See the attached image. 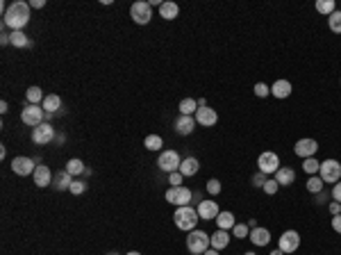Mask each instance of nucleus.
Instances as JSON below:
<instances>
[{
  "mask_svg": "<svg viewBox=\"0 0 341 255\" xmlns=\"http://www.w3.org/2000/svg\"><path fill=\"white\" fill-rule=\"evenodd\" d=\"M7 107H9V105H7L5 100H2V103H0V112H2V114H5V112H7Z\"/></svg>",
  "mask_w": 341,
  "mask_h": 255,
  "instance_id": "603ef678",
  "label": "nucleus"
},
{
  "mask_svg": "<svg viewBox=\"0 0 341 255\" xmlns=\"http://www.w3.org/2000/svg\"><path fill=\"white\" fill-rule=\"evenodd\" d=\"M244 255H257V253H253V251H248V253H244Z\"/></svg>",
  "mask_w": 341,
  "mask_h": 255,
  "instance_id": "6e6d98bb",
  "label": "nucleus"
},
{
  "mask_svg": "<svg viewBox=\"0 0 341 255\" xmlns=\"http://www.w3.org/2000/svg\"><path fill=\"white\" fill-rule=\"evenodd\" d=\"M271 93L275 98H289L291 96V82L289 80H275L271 87Z\"/></svg>",
  "mask_w": 341,
  "mask_h": 255,
  "instance_id": "5701e85b",
  "label": "nucleus"
},
{
  "mask_svg": "<svg viewBox=\"0 0 341 255\" xmlns=\"http://www.w3.org/2000/svg\"><path fill=\"white\" fill-rule=\"evenodd\" d=\"M130 16H132V21L137 23V25H148L150 18H153V7H150V2H146V0H139V2H134V5L130 7Z\"/></svg>",
  "mask_w": 341,
  "mask_h": 255,
  "instance_id": "20e7f679",
  "label": "nucleus"
},
{
  "mask_svg": "<svg viewBox=\"0 0 341 255\" xmlns=\"http://www.w3.org/2000/svg\"><path fill=\"white\" fill-rule=\"evenodd\" d=\"M144 146L148 148V151H160V148L164 146V141H162L160 135H148L146 137V141H144Z\"/></svg>",
  "mask_w": 341,
  "mask_h": 255,
  "instance_id": "473e14b6",
  "label": "nucleus"
},
{
  "mask_svg": "<svg viewBox=\"0 0 341 255\" xmlns=\"http://www.w3.org/2000/svg\"><path fill=\"white\" fill-rule=\"evenodd\" d=\"M332 198H335L337 203H341V182H337V185L332 187Z\"/></svg>",
  "mask_w": 341,
  "mask_h": 255,
  "instance_id": "37998d69",
  "label": "nucleus"
},
{
  "mask_svg": "<svg viewBox=\"0 0 341 255\" xmlns=\"http://www.w3.org/2000/svg\"><path fill=\"white\" fill-rule=\"evenodd\" d=\"M319 151V144H316V139H298L296 141V146H293V153L298 155V158L307 160V158H314V153Z\"/></svg>",
  "mask_w": 341,
  "mask_h": 255,
  "instance_id": "f8f14e48",
  "label": "nucleus"
},
{
  "mask_svg": "<svg viewBox=\"0 0 341 255\" xmlns=\"http://www.w3.org/2000/svg\"><path fill=\"white\" fill-rule=\"evenodd\" d=\"M209 244H212V249H216V251H223L225 246L230 244V235H228V230H216L214 235H209Z\"/></svg>",
  "mask_w": 341,
  "mask_h": 255,
  "instance_id": "412c9836",
  "label": "nucleus"
},
{
  "mask_svg": "<svg viewBox=\"0 0 341 255\" xmlns=\"http://www.w3.org/2000/svg\"><path fill=\"white\" fill-rule=\"evenodd\" d=\"M323 180L316 178V175H312V178L307 180V191H312V194H319V191H323Z\"/></svg>",
  "mask_w": 341,
  "mask_h": 255,
  "instance_id": "f704fd0d",
  "label": "nucleus"
},
{
  "mask_svg": "<svg viewBox=\"0 0 341 255\" xmlns=\"http://www.w3.org/2000/svg\"><path fill=\"white\" fill-rule=\"evenodd\" d=\"M316 196V203H319V205H321V203H325V198H328V196H325V191H319V194H314Z\"/></svg>",
  "mask_w": 341,
  "mask_h": 255,
  "instance_id": "de8ad7c7",
  "label": "nucleus"
},
{
  "mask_svg": "<svg viewBox=\"0 0 341 255\" xmlns=\"http://www.w3.org/2000/svg\"><path fill=\"white\" fill-rule=\"evenodd\" d=\"M9 44L14 46V48H30L32 41H30V37H27L23 30H14V32L9 34Z\"/></svg>",
  "mask_w": 341,
  "mask_h": 255,
  "instance_id": "4be33fe9",
  "label": "nucleus"
},
{
  "mask_svg": "<svg viewBox=\"0 0 341 255\" xmlns=\"http://www.w3.org/2000/svg\"><path fill=\"white\" fill-rule=\"evenodd\" d=\"M43 5H46V0H30V7H34V9H41Z\"/></svg>",
  "mask_w": 341,
  "mask_h": 255,
  "instance_id": "49530a36",
  "label": "nucleus"
},
{
  "mask_svg": "<svg viewBox=\"0 0 341 255\" xmlns=\"http://www.w3.org/2000/svg\"><path fill=\"white\" fill-rule=\"evenodd\" d=\"M25 98H27V103L30 105H37V103H43V98L46 96H43V91L39 87H30L25 91Z\"/></svg>",
  "mask_w": 341,
  "mask_h": 255,
  "instance_id": "c756f323",
  "label": "nucleus"
},
{
  "mask_svg": "<svg viewBox=\"0 0 341 255\" xmlns=\"http://www.w3.org/2000/svg\"><path fill=\"white\" fill-rule=\"evenodd\" d=\"M198 169H200L198 160L196 158H187V160H182V164H180V173L184 175V178H189V175L198 173Z\"/></svg>",
  "mask_w": 341,
  "mask_h": 255,
  "instance_id": "393cba45",
  "label": "nucleus"
},
{
  "mask_svg": "<svg viewBox=\"0 0 341 255\" xmlns=\"http://www.w3.org/2000/svg\"><path fill=\"white\" fill-rule=\"evenodd\" d=\"M0 44H2V46L9 44V34H2V39H0Z\"/></svg>",
  "mask_w": 341,
  "mask_h": 255,
  "instance_id": "8fccbe9b",
  "label": "nucleus"
},
{
  "mask_svg": "<svg viewBox=\"0 0 341 255\" xmlns=\"http://www.w3.org/2000/svg\"><path fill=\"white\" fill-rule=\"evenodd\" d=\"M11 171H14V173L16 175H23V178H25V175H30V173H34V171H37V167H34V162L30 158H14L11 160Z\"/></svg>",
  "mask_w": 341,
  "mask_h": 255,
  "instance_id": "2eb2a0df",
  "label": "nucleus"
},
{
  "mask_svg": "<svg viewBox=\"0 0 341 255\" xmlns=\"http://www.w3.org/2000/svg\"><path fill=\"white\" fill-rule=\"evenodd\" d=\"M2 23L7 27H11V32L14 30H23V27L30 23V2H23V0H16V2H11L7 7V11L2 14Z\"/></svg>",
  "mask_w": 341,
  "mask_h": 255,
  "instance_id": "f257e3e1",
  "label": "nucleus"
},
{
  "mask_svg": "<svg viewBox=\"0 0 341 255\" xmlns=\"http://www.w3.org/2000/svg\"><path fill=\"white\" fill-rule=\"evenodd\" d=\"M248 237H251V242L255 246H268V242H271V233H268V228H259V226L253 228Z\"/></svg>",
  "mask_w": 341,
  "mask_h": 255,
  "instance_id": "aec40b11",
  "label": "nucleus"
},
{
  "mask_svg": "<svg viewBox=\"0 0 341 255\" xmlns=\"http://www.w3.org/2000/svg\"><path fill=\"white\" fill-rule=\"evenodd\" d=\"M43 116H46V112H43V107H39V105H25L21 112V121L25 125H30V128H37V125L43 123Z\"/></svg>",
  "mask_w": 341,
  "mask_h": 255,
  "instance_id": "6e6552de",
  "label": "nucleus"
},
{
  "mask_svg": "<svg viewBox=\"0 0 341 255\" xmlns=\"http://www.w3.org/2000/svg\"><path fill=\"white\" fill-rule=\"evenodd\" d=\"M271 255H284V253H282V251H280V249H275V251H273Z\"/></svg>",
  "mask_w": 341,
  "mask_h": 255,
  "instance_id": "864d4df0",
  "label": "nucleus"
},
{
  "mask_svg": "<svg viewBox=\"0 0 341 255\" xmlns=\"http://www.w3.org/2000/svg\"><path fill=\"white\" fill-rule=\"evenodd\" d=\"M298 246H300V235L296 233V230H284L282 237H280V246H277V249L287 255V253L298 251Z\"/></svg>",
  "mask_w": 341,
  "mask_h": 255,
  "instance_id": "9b49d317",
  "label": "nucleus"
},
{
  "mask_svg": "<svg viewBox=\"0 0 341 255\" xmlns=\"http://www.w3.org/2000/svg\"><path fill=\"white\" fill-rule=\"evenodd\" d=\"M214 221H216V226H219L221 230L235 228V214H232V212H219V217L214 219Z\"/></svg>",
  "mask_w": 341,
  "mask_h": 255,
  "instance_id": "bb28decb",
  "label": "nucleus"
},
{
  "mask_svg": "<svg viewBox=\"0 0 341 255\" xmlns=\"http://www.w3.org/2000/svg\"><path fill=\"white\" fill-rule=\"evenodd\" d=\"M332 228H335L337 233L341 235V214H337V217H332Z\"/></svg>",
  "mask_w": 341,
  "mask_h": 255,
  "instance_id": "a18cd8bd",
  "label": "nucleus"
},
{
  "mask_svg": "<svg viewBox=\"0 0 341 255\" xmlns=\"http://www.w3.org/2000/svg\"><path fill=\"white\" fill-rule=\"evenodd\" d=\"M160 16L164 18V21H173V18L180 16V7H177V2H173V0H164L160 5Z\"/></svg>",
  "mask_w": 341,
  "mask_h": 255,
  "instance_id": "a211bd4d",
  "label": "nucleus"
},
{
  "mask_svg": "<svg viewBox=\"0 0 341 255\" xmlns=\"http://www.w3.org/2000/svg\"><path fill=\"white\" fill-rule=\"evenodd\" d=\"M109 255H118V253H109Z\"/></svg>",
  "mask_w": 341,
  "mask_h": 255,
  "instance_id": "4d7b16f0",
  "label": "nucleus"
},
{
  "mask_svg": "<svg viewBox=\"0 0 341 255\" xmlns=\"http://www.w3.org/2000/svg\"><path fill=\"white\" fill-rule=\"evenodd\" d=\"M53 178H55V175L50 173V169L46 167V164H39L37 171L32 173V180H34V185H37V187H48V185H53Z\"/></svg>",
  "mask_w": 341,
  "mask_h": 255,
  "instance_id": "dca6fc26",
  "label": "nucleus"
},
{
  "mask_svg": "<svg viewBox=\"0 0 341 255\" xmlns=\"http://www.w3.org/2000/svg\"><path fill=\"white\" fill-rule=\"evenodd\" d=\"M177 109H180V114L184 116H191L198 112V100L196 98H182L180 105H177Z\"/></svg>",
  "mask_w": 341,
  "mask_h": 255,
  "instance_id": "cd10ccee",
  "label": "nucleus"
},
{
  "mask_svg": "<svg viewBox=\"0 0 341 255\" xmlns=\"http://www.w3.org/2000/svg\"><path fill=\"white\" fill-rule=\"evenodd\" d=\"M66 171H69L71 175H82L86 171V167H85V162H82V160L73 158V160H69V162H66Z\"/></svg>",
  "mask_w": 341,
  "mask_h": 255,
  "instance_id": "c85d7f7f",
  "label": "nucleus"
},
{
  "mask_svg": "<svg viewBox=\"0 0 341 255\" xmlns=\"http://www.w3.org/2000/svg\"><path fill=\"white\" fill-rule=\"evenodd\" d=\"M303 169H305V173L314 175V173H319V169H321V162H316L314 158H307V160H303Z\"/></svg>",
  "mask_w": 341,
  "mask_h": 255,
  "instance_id": "72a5a7b5",
  "label": "nucleus"
},
{
  "mask_svg": "<svg viewBox=\"0 0 341 255\" xmlns=\"http://www.w3.org/2000/svg\"><path fill=\"white\" fill-rule=\"evenodd\" d=\"M257 167H259V171L264 175H275V171L280 169V158H277L275 153H261L259 158H257Z\"/></svg>",
  "mask_w": 341,
  "mask_h": 255,
  "instance_id": "1a4fd4ad",
  "label": "nucleus"
},
{
  "mask_svg": "<svg viewBox=\"0 0 341 255\" xmlns=\"http://www.w3.org/2000/svg\"><path fill=\"white\" fill-rule=\"evenodd\" d=\"M59 107H62V98H59L57 93H50V96L43 98V112H46V114H55Z\"/></svg>",
  "mask_w": 341,
  "mask_h": 255,
  "instance_id": "a878e982",
  "label": "nucleus"
},
{
  "mask_svg": "<svg viewBox=\"0 0 341 255\" xmlns=\"http://www.w3.org/2000/svg\"><path fill=\"white\" fill-rule=\"evenodd\" d=\"M128 255H141V253H139V251H130Z\"/></svg>",
  "mask_w": 341,
  "mask_h": 255,
  "instance_id": "5fc2aeb1",
  "label": "nucleus"
},
{
  "mask_svg": "<svg viewBox=\"0 0 341 255\" xmlns=\"http://www.w3.org/2000/svg\"><path fill=\"white\" fill-rule=\"evenodd\" d=\"M328 25H330V30L335 34H341V9L332 11L330 18H328Z\"/></svg>",
  "mask_w": 341,
  "mask_h": 255,
  "instance_id": "2f4dec72",
  "label": "nucleus"
},
{
  "mask_svg": "<svg viewBox=\"0 0 341 255\" xmlns=\"http://www.w3.org/2000/svg\"><path fill=\"white\" fill-rule=\"evenodd\" d=\"M275 180L280 187H289V185H293V180H296V171H293L291 167H280L275 171Z\"/></svg>",
  "mask_w": 341,
  "mask_h": 255,
  "instance_id": "6ab92c4d",
  "label": "nucleus"
},
{
  "mask_svg": "<svg viewBox=\"0 0 341 255\" xmlns=\"http://www.w3.org/2000/svg\"><path fill=\"white\" fill-rule=\"evenodd\" d=\"M198 217H200V221H214V219L219 217V205H216V201H200L198 203Z\"/></svg>",
  "mask_w": 341,
  "mask_h": 255,
  "instance_id": "4468645a",
  "label": "nucleus"
},
{
  "mask_svg": "<svg viewBox=\"0 0 341 255\" xmlns=\"http://www.w3.org/2000/svg\"><path fill=\"white\" fill-rule=\"evenodd\" d=\"M277 187H280V185H277V180H275V178H268L266 182H264V187H261V189L266 191L268 196H273V194L277 191Z\"/></svg>",
  "mask_w": 341,
  "mask_h": 255,
  "instance_id": "58836bf2",
  "label": "nucleus"
},
{
  "mask_svg": "<svg viewBox=\"0 0 341 255\" xmlns=\"http://www.w3.org/2000/svg\"><path fill=\"white\" fill-rule=\"evenodd\" d=\"M173 221H175L177 230L191 233V230H196V223L200 221V217H198V210H193L191 205H184V207H177V210H175Z\"/></svg>",
  "mask_w": 341,
  "mask_h": 255,
  "instance_id": "f03ea898",
  "label": "nucleus"
},
{
  "mask_svg": "<svg viewBox=\"0 0 341 255\" xmlns=\"http://www.w3.org/2000/svg\"><path fill=\"white\" fill-rule=\"evenodd\" d=\"M266 180H268V175H264L261 171H257V173L253 175V182H251V185L253 187H264V182H266Z\"/></svg>",
  "mask_w": 341,
  "mask_h": 255,
  "instance_id": "79ce46f5",
  "label": "nucleus"
},
{
  "mask_svg": "<svg viewBox=\"0 0 341 255\" xmlns=\"http://www.w3.org/2000/svg\"><path fill=\"white\" fill-rule=\"evenodd\" d=\"M321 180L323 182H332V185H337L341 180V164L337 162V160H325V162H321Z\"/></svg>",
  "mask_w": 341,
  "mask_h": 255,
  "instance_id": "39448f33",
  "label": "nucleus"
},
{
  "mask_svg": "<svg viewBox=\"0 0 341 255\" xmlns=\"http://www.w3.org/2000/svg\"><path fill=\"white\" fill-rule=\"evenodd\" d=\"M53 139H55V128L50 123L43 121L41 125L32 128V141L37 144V146H46V144H50Z\"/></svg>",
  "mask_w": 341,
  "mask_h": 255,
  "instance_id": "9d476101",
  "label": "nucleus"
},
{
  "mask_svg": "<svg viewBox=\"0 0 341 255\" xmlns=\"http://www.w3.org/2000/svg\"><path fill=\"white\" fill-rule=\"evenodd\" d=\"M330 214H332V217L341 214V203H337V201H332V203H330Z\"/></svg>",
  "mask_w": 341,
  "mask_h": 255,
  "instance_id": "c03bdc74",
  "label": "nucleus"
},
{
  "mask_svg": "<svg viewBox=\"0 0 341 255\" xmlns=\"http://www.w3.org/2000/svg\"><path fill=\"white\" fill-rule=\"evenodd\" d=\"M268 93H271V89L264 85V82H257L255 85V96H259V98H266Z\"/></svg>",
  "mask_w": 341,
  "mask_h": 255,
  "instance_id": "a19ab883",
  "label": "nucleus"
},
{
  "mask_svg": "<svg viewBox=\"0 0 341 255\" xmlns=\"http://www.w3.org/2000/svg\"><path fill=\"white\" fill-rule=\"evenodd\" d=\"M182 158L177 155V151H162L160 160H157V167L160 171H166V173H173V171H180Z\"/></svg>",
  "mask_w": 341,
  "mask_h": 255,
  "instance_id": "423d86ee",
  "label": "nucleus"
},
{
  "mask_svg": "<svg viewBox=\"0 0 341 255\" xmlns=\"http://www.w3.org/2000/svg\"><path fill=\"white\" fill-rule=\"evenodd\" d=\"M316 11H319V14H328V16H330L332 11H337V2H335V0H319V2H316Z\"/></svg>",
  "mask_w": 341,
  "mask_h": 255,
  "instance_id": "7c9ffc66",
  "label": "nucleus"
},
{
  "mask_svg": "<svg viewBox=\"0 0 341 255\" xmlns=\"http://www.w3.org/2000/svg\"><path fill=\"white\" fill-rule=\"evenodd\" d=\"M85 189H86V182H82V180H73L71 182V194H75V196H80V194H85Z\"/></svg>",
  "mask_w": 341,
  "mask_h": 255,
  "instance_id": "4c0bfd02",
  "label": "nucleus"
},
{
  "mask_svg": "<svg viewBox=\"0 0 341 255\" xmlns=\"http://www.w3.org/2000/svg\"><path fill=\"white\" fill-rule=\"evenodd\" d=\"M193 130H196V119H193V116L180 114V116L175 119V132H177V135L187 137V135H191Z\"/></svg>",
  "mask_w": 341,
  "mask_h": 255,
  "instance_id": "f3484780",
  "label": "nucleus"
},
{
  "mask_svg": "<svg viewBox=\"0 0 341 255\" xmlns=\"http://www.w3.org/2000/svg\"><path fill=\"white\" fill-rule=\"evenodd\" d=\"M205 189H207L212 196L221 194V180H216V178H209V180H207V185H205Z\"/></svg>",
  "mask_w": 341,
  "mask_h": 255,
  "instance_id": "e433bc0d",
  "label": "nucleus"
},
{
  "mask_svg": "<svg viewBox=\"0 0 341 255\" xmlns=\"http://www.w3.org/2000/svg\"><path fill=\"white\" fill-rule=\"evenodd\" d=\"M248 228H257V219H251V221H248Z\"/></svg>",
  "mask_w": 341,
  "mask_h": 255,
  "instance_id": "3c124183",
  "label": "nucleus"
},
{
  "mask_svg": "<svg viewBox=\"0 0 341 255\" xmlns=\"http://www.w3.org/2000/svg\"><path fill=\"white\" fill-rule=\"evenodd\" d=\"M232 235L237 239H246L251 235V228H248V223H235V228H232Z\"/></svg>",
  "mask_w": 341,
  "mask_h": 255,
  "instance_id": "c9c22d12",
  "label": "nucleus"
},
{
  "mask_svg": "<svg viewBox=\"0 0 341 255\" xmlns=\"http://www.w3.org/2000/svg\"><path fill=\"white\" fill-rule=\"evenodd\" d=\"M182 180H184V175H182L180 171H173V173H169L170 187H182Z\"/></svg>",
  "mask_w": 341,
  "mask_h": 255,
  "instance_id": "ea45409f",
  "label": "nucleus"
},
{
  "mask_svg": "<svg viewBox=\"0 0 341 255\" xmlns=\"http://www.w3.org/2000/svg\"><path fill=\"white\" fill-rule=\"evenodd\" d=\"M216 121H219L216 109L207 107V105H205V107H198V112H196V123L198 125H203V128H214Z\"/></svg>",
  "mask_w": 341,
  "mask_h": 255,
  "instance_id": "ddd939ff",
  "label": "nucleus"
},
{
  "mask_svg": "<svg viewBox=\"0 0 341 255\" xmlns=\"http://www.w3.org/2000/svg\"><path fill=\"white\" fill-rule=\"evenodd\" d=\"M203 255H219V251H216V249H212V246H209V249L207 251H205V253Z\"/></svg>",
  "mask_w": 341,
  "mask_h": 255,
  "instance_id": "09e8293b",
  "label": "nucleus"
},
{
  "mask_svg": "<svg viewBox=\"0 0 341 255\" xmlns=\"http://www.w3.org/2000/svg\"><path fill=\"white\" fill-rule=\"evenodd\" d=\"M209 235L205 233V230H191L189 233V237H187V249H189V253H193V255H203L205 251L209 249Z\"/></svg>",
  "mask_w": 341,
  "mask_h": 255,
  "instance_id": "7ed1b4c3",
  "label": "nucleus"
},
{
  "mask_svg": "<svg viewBox=\"0 0 341 255\" xmlns=\"http://www.w3.org/2000/svg\"><path fill=\"white\" fill-rule=\"evenodd\" d=\"M73 175L69 173V171H59V173H55V178H53V187L55 189H59V191H64V189H71V182H73Z\"/></svg>",
  "mask_w": 341,
  "mask_h": 255,
  "instance_id": "b1692460",
  "label": "nucleus"
},
{
  "mask_svg": "<svg viewBox=\"0 0 341 255\" xmlns=\"http://www.w3.org/2000/svg\"><path fill=\"white\" fill-rule=\"evenodd\" d=\"M191 198H193V194H191V189H187V187H170V189L166 191V201L175 207L189 205Z\"/></svg>",
  "mask_w": 341,
  "mask_h": 255,
  "instance_id": "0eeeda50",
  "label": "nucleus"
}]
</instances>
